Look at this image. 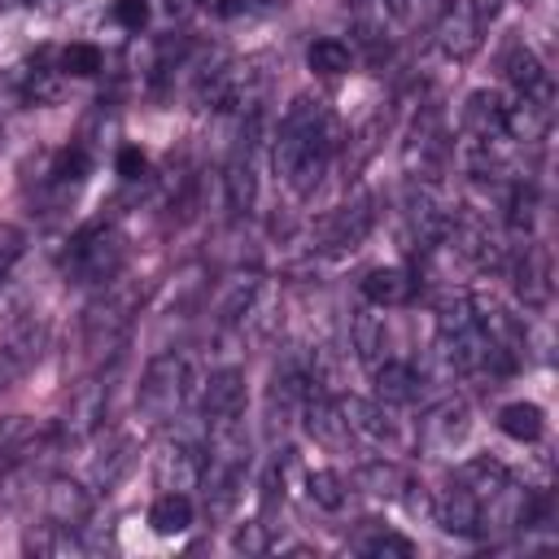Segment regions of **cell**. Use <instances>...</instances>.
I'll use <instances>...</instances> for the list:
<instances>
[{
	"mask_svg": "<svg viewBox=\"0 0 559 559\" xmlns=\"http://www.w3.org/2000/svg\"><path fill=\"white\" fill-rule=\"evenodd\" d=\"M192 393V362L179 349H162L148 358L140 384H135V411L148 424H175Z\"/></svg>",
	"mask_w": 559,
	"mask_h": 559,
	"instance_id": "5b68a950",
	"label": "cell"
},
{
	"mask_svg": "<svg viewBox=\"0 0 559 559\" xmlns=\"http://www.w3.org/2000/svg\"><path fill=\"white\" fill-rule=\"evenodd\" d=\"M314 362L306 354H284L271 371V384H266V419L275 432L293 428L301 419V397H306V380H310Z\"/></svg>",
	"mask_w": 559,
	"mask_h": 559,
	"instance_id": "5bb4252c",
	"label": "cell"
},
{
	"mask_svg": "<svg viewBox=\"0 0 559 559\" xmlns=\"http://www.w3.org/2000/svg\"><path fill=\"white\" fill-rule=\"evenodd\" d=\"M376 227V192L371 188H354L336 210H328L314 223V249L319 253H354Z\"/></svg>",
	"mask_w": 559,
	"mask_h": 559,
	"instance_id": "9c48e42d",
	"label": "cell"
},
{
	"mask_svg": "<svg viewBox=\"0 0 559 559\" xmlns=\"http://www.w3.org/2000/svg\"><path fill=\"white\" fill-rule=\"evenodd\" d=\"M507 476H511V472H507L498 459H489V454H480V459H467V463L454 472V480H459V485H467L476 498H489V493H493V489H498Z\"/></svg>",
	"mask_w": 559,
	"mask_h": 559,
	"instance_id": "8d00e7d4",
	"label": "cell"
},
{
	"mask_svg": "<svg viewBox=\"0 0 559 559\" xmlns=\"http://www.w3.org/2000/svg\"><path fill=\"white\" fill-rule=\"evenodd\" d=\"M192 515H197L192 493H157V502L148 507V524H153V533H162V537L188 533V528H192Z\"/></svg>",
	"mask_w": 559,
	"mask_h": 559,
	"instance_id": "4dcf8cb0",
	"label": "cell"
},
{
	"mask_svg": "<svg viewBox=\"0 0 559 559\" xmlns=\"http://www.w3.org/2000/svg\"><path fill=\"white\" fill-rule=\"evenodd\" d=\"M485 13L472 4V0H454V4H445L441 13H437V22H432V39H437V48L450 57V61H467L480 44H485Z\"/></svg>",
	"mask_w": 559,
	"mask_h": 559,
	"instance_id": "2e32d148",
	"label": "cell"
},
{
	"mask_svg": "<svg viewBox=\"0 0 559 559\" xmlns=\"http://www.w3.org/2000/svg\"><path fill=\"white\" fill-rule=\"evenodd\" d=\"M114 17H118V26L140 31V26L148 22V0H118V4H114Z\"/></svg>",
	"mask_w": 559,
	"mask_h": 559,
	"instance_id": "bcb514c9",
	"label": "cell"
},
{
	"mask_svg": "<svg viewBox=\"0 0 559 559\" xmlns=\"http://www.w3.org/2000/svg\"><path fill=\"white\" fill-rule=\"evenodd\" d=\"M467 428H472V406H467L463 397H441V402H432V406L419 415L415 441H419V450H424L428 459H441V454H450V450L467 437Z\"/></svg>",
	"mask_w": 559,
	"mask_h": 559,
	"instance_id": "9a60e30c",
	"label": "cell"
},
{
	"mask_svg": "<svg viewBox=\"0 0 559 559\" xmlns=\"http://www.w3.org/2000/svg\"><path fill=\"white\" fill-rule=\"evenodd\" d=\"M533 489L520 485L515 476H507L489 498H480V515H476V537H489V542H502L511 533H528V520H533Z\"/></svg>",
	"mask_w": 559,
	"mask_h": 559,
	"instance_id": "7c38bea8",
	"label": "cell"
},
{
	"mask_svg": "<svg viewBox=\"0 0 559 559\" xmlns=\"http://www.w3.org/2000/svg\"><path fill=\"white\" fill-rule=\"evenodd\" d=\"M415 293H419V271H411V266H371L362 275V301L376 310L411 306Z\"/></svg>",
	"mask_w": 559,
	"mask_h": 559,
	"instance_id": "44dd1931",
	"label": "cell"
},
{
	"mask_svg": "<svg viewBox=\"0 0 559 559\" xmlns=\"http://www.w3.org/2000/svg\"><path fill=\"white\" fill-rule=\"evenodd\" d=\"M245 4H249V9H253V4H280V0H245Z\"/></svg>",
	"mask_w": 559,
	"mask_h": 559,
	"instance_id": "681fc988",
	"label": "cell"
},
{
	"mask_svg": "<svg viewBox=\"0 0 559 559\" xmlns=\"http://www.w3.org/2000/svg\"><path fill=\"white\" fill-rule=\"evenodd\" d=\"M437 349L445 354L450 371H459V376H502V367L493 358V345H489V332L480 323L476 297H467V293H445L441 297V306H437Z\"/></svg>",
	"mask_w": 559,
	"mask_h": 559,
	"instance_id": "3957f363",
	"label": "cell"
},
{
	"mask_svg": "<svg viewBox=\"0 0 559 559\" xmlns=\"http://www.w3.org/2000/svg\"><path fill=\"white\" fill-rule=\"evenodd\" d=\"M502 74H507V83L515 87V96H533V100H542V105H555V79H550V70L542 66V57H537L528 44H511V48H507Z\"/></svg>",
	"mask_w": 559,
	"mask_h": 559,
	"instance_id": "ffe728a7",
	"label": "cell"
},
{
	"mask_svg": "<svg viewBox=\"0 0 559 559\" xmlns=\"http://www.w3.org/2000/svg\"><path fill=\"white\" fill-rule=\"evenodd\" d=\"M13 380H22V376H17V371H13V367H9V358H4V354H0V393H4V389H9V384H13Z\"/></svg>",
	"mask_w": 559,
	"mask_h": 559,
	"instance_id": "c3c4849f",
	"label": "cell"
},
{
	"mask_svg": "<svg viewBox=\"0 0 559 559\" xmlns=\"http://www.w3.org/2000/svg\"><path fill=\"white\" fill-rule=\"evenodd\" d=\"M507 227L515 240H533V227H537V188L528 179H515L507 188Z\"/></svg>",
	"mask_w": 559,
	"mask_h": 559,
	"instance_id": "d6a6232c",
	"label": "cell"
},
{
	"mask_svg": "<svg viewBox=\"0 0 559 559\" xmlns=\"http://www.w3.org/2000/svg\"><path fill=\"white\" fill-rule=\"evenodd\" d=\"M0 144H4V140H0Z\"/></svg>",
	"mask_w": 559,
	"mask_h": 559,
	"instance_id": "816d5d0a",
	"label": "cell"
},
{
	"mask_svg": "<svg viewBox=\"0 0 559 559\" xmlns=\"http://www.w3.org/2000/svg\"><path fill=\"white\" fill-rule=\"evenodd\" d=\"M349 349L367 362V367H376L380 358H389L384 349H389V332H384V319H380V310L376 306H358V310H349Z\"/></svg>",
	"mask_w": 559,
	"mask_h": 559,
	"instance_id": "f1b7e54d",
	"label": "cell"
},
{
	"mask_svg": "<svg viewBox=\"0 0 559 559\" xmlns=\"http://www.w3.org/2000/svg\"><path fill=\"white\" fill-rule=\"evenodd\" d=\"M100 66H105V57H100L96 44H66V48L57 52V70H61V74H74V79H87V74H96Z\"/></svg>",
	"mask_w": 559,
	"mask_h": 559,
	"instance_id": "60d3db41",
	"label": "cell"
},
{
	"mask_svg": "<svg viewBox=\"0 0 559 559\" xmlns=\"http://www.w3.org/2000/svg\"><path fill=\"white\" fill-rule=\"evenodd\" d=\"M550 118H555V105H542L533 96H511L502 100V135L515 144V148H537L546 135H550Z\"/></svg>",
	"mask_w": 559,
	"mask_h": 559,
	"instance_id": "d6986e66",
	"label": "cell"
},
{
	"mask_svg": "<svg viewBox=\"0 0 559 559\" xmlns=\"http://www.w3.org/2000/svg\"><path fill=\"white\" fill-rule=\"evenodd\" d=\"M262 144H266V114H245L240 127H236V144L227 153V166H223V192H227V210L236 218H249L253 205H258V157H262Z\"/></svg>",
	"mask_w": 559,
	"mask_h": 559,
	"instance_id": "52a82bcc",
	"label": "cell"
},
{
	"mask_svg": "<svg viewBox=\"0 0 559 559\" xmlns=\"http://www.w3.org/2000/svg\"><path fill=\"white\" fill-rule=\"evenodd\" d=\"M26 253V231L22 227H9L0 223V284L9 280V271L17 266V258Z\"/></svg>",
	"mask_w": 559,
	"mask_h": 559,
	"instance_id": "ee69618b",
	"label": "cell"
},
{
	"mask_svg": "<svg viewBox=\"0 0 559 559\" xmlns=\"http://www.w3.org/2000/svg\"><path fill=\"white\" fill-rule=\"evenodd\" d=\"M131 463H135V437H131V432H109L105 445H100V454H96L92 467H87L92 493H109V489L131 472Z\"/></svg>",
	"mask_w": 559,
	"mask_h": 559,
	"instance_id": "484cf974",
	"label": "cell"
},
{
	"mask_svg": "<svg viewBox=\"0 0 559 559\" xmlns=\"http://www.w3.org/2000/svg\"><path fill=\"white\" fill-rule=\"evenodd\" d=\"M463 135L485 140V144L507 140L502 135V96L498 92H472L467 96V105H463Z\"/></svg>",
	"mask_w": 559,
	"mask_h": 559,
	"instance_id": "f546056e",
	"label": "cell"
},
{
	"mask_svg": "<svg viewBox=\"0 0 559 559\" xmlns=\"http://www.w3.org/2000/svg\"><path fill=\"white\" fill-rule=\"evenodd\" d=\"M349 22H354V35L367 44V48H389L397 44V26H393V13H389V0H349Z\"/></svg>",
	"mask_w": 559,
	"mask_h": 559,
	"instance_id": "83f0119b",
	"label": "cell"
},
{
	"mask_svg": "<svg viewBox=\"0 0 559 559\" xmlns=\"http://www.w3.org/2000/svg\"><path fill=\"white\" fill-rule=\"evenodd\" d=\"M336 144H341V127H336L332 109L319 96H297L271 135V166L293 197H310L319 188Z\"/></svg>",
	"mask_w": 559,
	"mask_h": 559,
	"instance_id": "6da1fadb",
	"label": "cell"
},
{
	"mask_svg": "<svg viewBox=\"0 0 559 559\" xmlns=\"http://www.w3.org/2000/svg\"><path fill=\"white\" fill-rule=\"evenodd\" d=\"M197 9H205V13H214V17H236V13H245L249 4L245 0H192Z\"/></svg>",
	"mask_w": 559,
	"mask_h": 559,
	"instance_id": "7dc6e473",
	"label": "cell"
},
{
	"mask_svg": "<svg viewBox=\"0 0 559 559\" xmlns=\"http://www.w3.org/2000/svg\"><path fill=\"white\" fill-rule=\"evenodd\" d=\"M92 507H96V498H92L87 485H79V480H70V476H48V480H44V515H48L52 524L83 528V524L92 520Z\"/></svg>",
	"mask_w": 559,
	"mask_h": 559,
	"instance_id": "7402d4cb",
	"label": "cell"
},
{
	"mask_svg": "<svg viewBox=\"0 0 559 559\" xmlns=\"http://www.w3.org/2000/svg\"><path fill=\"white\" fill-rule=\"evenodd\" d=\"M249 472V428L245 415L205 424V472H201V498L210 520H227L240 502Z\"/></svg>",
	"mask_w": 559,
	"mask_h": 559,
	"instance_id": "7a4b0ae2",
	"label": "cell"
},
{
	"mask_svg": "<svg viewBox=\"0 0 559 559\" xmlns=\"http://www.w3.org/2000/svg\"><path fill=\"white\" fill-rule=\"evenodd\" d=\"M271 546H275V537H271V524L266 520H245L231 533V550L236 555H266Z\"/></svg>",
	"mask_w": 559,
	"mask_h": 559,
	"instance_id": "b9f144b4",
	"label": "cell"
},
{
	"mask_svg": "<svg viewBox=\"0 0 559 559\" xmlns=\"http://www.w3.org/2000/svg\"><path fill=\"white\" fill-rule=\"evenodd\" d=\"M432 515H437V524H441L445 533H454V537H476L480 498H476L467 485L450 480V485L437 493V502H432Z\"/></svg>",
	"mask_w": 559,
	"mask_h": 559,
	"instance_id": "4316f807",
	"label": "cell"
},
{
	"mask_svg": "<svg viewBox=\"0 0 559 559\" xmlns=\"http://www.w3.org/2000/svg\"><path fill=\"white\" fill-rule=\"evenodd\" d=\"M236 415H245V371L218 367V371H210L205 393H201V424L236 419Z\"/></svg>",
	"mask_w": 559,
	"mask_h": 559,
	"instance_id": "cb8c5ba5",
	"label": "cell"
},
{
	"mask_svg": "<svg viewBox=\"0 0 559 559\" xmlns=\"http://www.w3.org/2000/svg\"><path fill=\"white\" fill-rule=\"evenodd\" d=\"M44 345H48V323H44V314H17V319L4 328V336H0V354L9 358V367H13L17 376H26V371L44 358Z\"/></svg>",
	"mask_w": 559,
	"mask_h": 559,
	"instance_id": "603a6c76",
	"label": "cell"
},
{
	"mask_svg": "<svg viewBox=\"0 0 559 559\" xmlns=\"http://www.w3.org/2000/svg\"><path fill=\"white\" fill-rule=\"evenodd\" d=\"M336 406H341V419H345V432H349V441H358V445H371V450H384L389 441H393V419H389V411H384V402H376V397H336Z\"/></svg>",
	"mask_w": 559,
	"mask_h": 559,
	"instance_id": "ac0fdd59",
	"label": "cell"
},
{
	"mask_svg": "<svg viewBox=\"0 0 559 559\" xmlns=\"http://www.w3.org/2000/svg\"><path fill=\"white\" fill-rule=\"evenodd\" d=\"M48 4H52V9H57V4H66V0H48Z\"/></svg>",
	"mask_w": 559,
	"mask_h": 559,
	"instance_id": "f907efd6",
	"label": "cell"
},
{
	"mask_svg": "<svg viewBox=\"0 0 559 559\" xmlns=\"http://www.w3.org/2000/svg\"><path fill=\"white\" fill-rule=\"evenodd\" d=\"M354 550H362V555H371V559H411V555H415V546H411L402 533H393V528H376L371 537H358Z\"/></svg>",
	"mask_w": 559,
	"mask_h": 559,
	"instance_id": "ab89813d",
	"label": "cell"
},
{
	"mask_svg": "<svg viewBox=\"0 0 559 559\" xmlns=\"http://www.w3.org/2000/svg\"><path fill=\"white\" fill-rule=\"evenodd\" d=\"M26 441H31V424H26L22 415H4V419H0V467H4L9 459H17V454L26 450Z\"/></svg>",
	"mask_w": 559,
	"mask_h": 559,
	"instance_id": "7bdbcfd3",
	"label": "cell"
},
{
	"mask_svg": "<svg viewBox=\"0 0 559 559\" xmlns=\"http://www.w3.org/2000/svg\"><path fill=\"white\" fill-rule=\"evenodd\" d=\"M306 66H310L314 74H345V70L354 66V52H349L345 39L323 35V39H314V44L306 48Z\"/></svg>",
	"mask_w": 559,
	"mask_h": 559,
	"instance_id": "f35d334b",
	"label": "cell"
},
{
	"mask_svg": "<svg viewBox=\"0 0 559 559\" xmlns=\"http://www.w3.org/2000/svg\"><path fill=\"white\" fill-rule=\"evenodd\" d=\"M105 415H109V376H87L70 389V402H66L52 432L61 445H79L105 428Z\"/></svg>",
	"mask_w": 559,
	"mask_h": 559,
	"instance_id": "4fadbf2b",
	"label": "cell"
},
{
	"mask_svg": "<svg viewBox=\"0 0 559 559\" xmlns=\"http://www.w3.org/2000/svg\"><path fill=\"white\" fill-rule=\"evenodd\" d=\"M140 306H144V288L140 284H131L122 275L100 284V293L83 310V349H87L92 362H118L122 345L135 332Z\"/></svg>",
	"mask_w": 559,
	"mask_h": 559,
	"instance_id": "277c9868",
	"label": "cell"
},
{
	"mask_svg": "<svg viewBox=\"0 0 559 559\" xmlns=\"http://www.w3.org/2000/svg\"><path fill=\"white\" fill-rule=\"evenodd\" d=\"M61 79H66V74H61L57 66L35 61V66H22V74H17V92H22L26 105H48V100L61 96Z\"/></svg>",
	"mask_w": 559,
	"mask_h": 559,
	"instance_id": "836d02e7",
	"label": "cell"
},
{
	"mask_svg": "<svg viewBox=\"0 0 559 559\" xmlns=\"http://www.w3.org/2000/svg\"><path fill=\"white\" fill-rule=\"evenodd\" d=\"M371 380H376V402L384 406H411L424 393V376L402 358H380L371 367Z\"/></svg>",
	"mask_w": 559,
	"mask_h": 559,
	"instance_id": "d4e9b609",
	"label": "cell"
},
{
	"mask_svg": "<svg viewBox=\"0 0 559 559\" xmlns=\"http://www.w3.org/2000/svg\"><path fill=\"white\" fill-rule=\"evenodd\" d=\"M441 9H445V0H389V13H393L397 35L432 31V22H437Z\"/></svg>",
	"mask_w": 559,
	"mask_h": 559,
	"instance_id": "74e56055",
	"label": "cell"
},
{
	"mask_svg": "<svg viewBox=\"0 0 559 559\" xmlns=\"http://www.w3.org/2000/svg\"><path fill=\"white\" fill-rule=\"evenodd\" d=\"M459 214V205L445 197L441 179H406V197H402V227H406V245L424 258L450 227V218Z\"/></svg>",
	"mask_w": 559,
	"mask_h": 559,
	"instance_id": "ba28073f",
	"label": "cell"
},
{
	"mask_svg": "<svg viewBox=\"0 0 559 559\" xmlns=\"http://www.w3.org/2000/svg\"><path fill=\"white\" fill-rule=\"evenodd\" d=\"M450 162V131L437 105H424L402 140V170L406 179H441Z\"/></svg>",
	"mask_w": 559,
	"mask_h": 559,
	"instance_id": "8fae6325",
	"label": "cell"
},
{
	"mask_svg": "<svg viewBox=\"0 0 559 559\" xmlns=\"http://www.w3.org/2000/svg\"><path fill=\"white\" fill-rule=\"evenodd\" d=\"M306 498L319 507V511H341L349 502V480L332 467H319L306 476Z\"/></svg>",
	"mask_w": 559,
	"mask_h": 559,
	"instance_id": "d590c367",
	"label": "cell"
},
{
	"mask_svg": "<svg viewBox=\"0 0 559 559\" xmlns=\"http://www.w3.org/2000/svg\"><path fill=\"white\" fill-rule=\"evenodd\" d=\"M511 288L520 297V306L528 310H546L555 297V266H550V249L542 240H524L511 266Z\"/></svg>",
	"mask_w": 559,
	"mask_h": 559,
	"instance_id": "e0dca14e",
	"label": "cell"
},
{
	"mask_svg": "<svg viewBox=\"0 0 559 559\" xmlns=\"http://www.w3.org/2000/svg\"><path fill=\"white\" fill-rule=\"evenodd\" d=\"M498 428H502L511 441H537V437L546 432V415H542V406H533V402H507V406L498 411Z\"/></svg>",
	"mask_w": 559,
	"mask_h": 559,
	"instance_id": "e575fe53",
	"label": "cell"
},
{
	"mask_svg": "<svg viewBox=\"0 0 559 559\" xmlns=\"http://www.w3.org/2000/svg\"><path fill=\"white\" fill-rule=\"evenodd\" d=\"M122 266H127V236L114 223H87L83 231H74V240L61 258L66 280L87 284V288H100V284L118 280Z\"/></svg>",
	"mask_w": 559,
	"mask_h": 559,
	"instance_id": "8992f818",
	"label": "cell"
},
{
	"mask_svg": "<svg viewBox=\"0 0 559 559\" xmlns=\"http://www.w3.org/2000/svg\"><path fill=\"white\" fill-rule=\"evenodd\" d=\"M354 485L367 489L371 498H402V489H411L406 472H402L397 463H389V459H371V463H362V467L354 472Z\"/></svg>",
	"mask_w": 559,
	"mask_h": 559,
	"instance_id": "1f68e13d",
	"label": "cell"
},
{
	"mask_svg": "<svg viewBox=\"0 0 559 559\" xmlns=\"http://www.w3.org/2000/svg\"><path fill=\"white\" fill-rule=\"evenodd\" d=\"M201 472H205V424L201 428H175L153 463L157 489L162 493H192L201 489Z\"/></svg>",
	"mask_w": 559,
	"mask_h": 559,
	"instance_id": "30bf717a",
	"label": "cell"
},
{
	"mask_svg": "<svg viewBox=\"0 0 559 559\" xmlns=\"http://www.w3.org/2000/svg\"><path fill=\"white\" fill-rule=\"evenodd\" d=\"M114 166H118V175H122L127 183H135V179H144V175H148V157H144L135 144H122V148H118V157H114Z\"/></svg>",
	"mask_w": 559,
	"mask_h": 559,
	"instance_id": "f6af8a7d",
	"label": "cell"
}]
</instances>
